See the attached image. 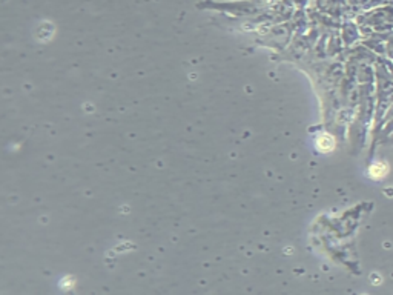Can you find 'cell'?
<instances>
[{"label": "cell", "instance_id": "cell-1", "mask_svg": "<svg viewBox=\"0 0 393 295\" xmlns=\"http://www.w3.org/2000/svg\"><path fill=\"white\" fill-rule=\"evenodd\" d=\"M316 146H318V149H319L321 152H329V151L334 149V146H335V140H334L329 134H322V136L318 137V140H316Z\"/></svg>", "mask_w": 393, "mask_h": 295}, {"label": "cell", "instance_id": "cell-2", "mask_svg": "<svg viewBox=\"0 0 393 295\" xmlns=\"http://www.w3.org/2000/svg\"><path fill=\"white\" fill-rule=\"evenodd\" d=\"M387 172H388V166L385 165V163H381V161L373 163V165L369 168V175L372 179H382V177L387 175Z\"/></svg>", "mask_w": 393, "mask_h": 295}]
</instances>
